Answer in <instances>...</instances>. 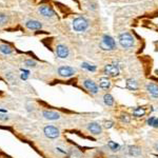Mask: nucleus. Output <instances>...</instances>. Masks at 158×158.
<instances>
[{"instance_id": "nucleus-5", "label": "nucleus", "mask_w": 158, "mask_h": 158, "mask_svg": "<svg viewBox=\"0 0 158 158\" xmlns=\"http://www.w3.org/2000/svg\"><path fill=\"white\" fill-rule=\"evenodd\" d=\"M104 74L110 77H116L119 75V69L115 65H107L103 69Z\"/></svg>"}, {"instance_id": "nucleus-20", "label": "nucleus", "mask_w": 158, "mask_h": 158, "mask_svg": "<svg viewBox=\"0 0 158 158\" xmlns=\"http://www.w3.org/2000/svg\"><path fill=\"white\" fill-rule=\"evenodd\" d=\"M81 67L86 69V71H90V72H95V71H96V67H95V65H89V63H86V62L81 63Z\"/></svg>"}, {"instance_id": "nucleus-24", "label": "nucleus", "mask_w": 158, "mask_h": 158, "mask_svg": "<svg viewBox=\"0 0 158 158\" xmlns=\"http://www.w3.org/2000/svg\"><path fill=\"white\" fill-rule=\"evenodd\" d=\"M7 16L4 14H0V25H3V24H5L7 22Z\"/></svg>"}, {"instance_id": "nucleus-19", "label": "nucleus", "mask_w": 158, "mask_h": 158, "mask_svg": "<svg viewBox=\"0 0 158 158\" xmlns=\"http://www.w3.org/2000/svg\"><path fill=\"white\" fill-rule=\"evenodd\" d=\"M0 53H2L4 55H10L12 53V48L10 46H7V44H1L0 46Z\"/></svg>"}, {"instance_id": "nucleus-27", "label": "nucleus", "mask_w": 158, "mask_h": 158, "mask_svg": "<svg viewBox=\"0 0 158 158\" xmlns=\"http://www.w3.org/2000/svg\"><path fill=\"white\" fill-rule=\"evenodd\" d=\"M154 128H158V118H155V121H154Z\"/></svg>"}, {"instance_id": "nucleus-17", "label": "nucleus", "mask_w": 158, "mask_h": 158, "mask_svg": "<svg viewBox=\"0 0 158 158\" xmlns=\"http://www.w3.org/2000/svg\"><path fill=\"white\" fill-rule=\"evenodd\" d=\"M133 114H134L135 117H142V116L146 115V109L141 108V107L135 108L134 111H133Z\"/></svg>"}, {"instance_id": "nucleus-14", "label": "nucleus", "mask_w": 158, "mask_h": 158, "mask_svg": "<svg viewBox=\"0 0 158 158\" xmlns=\"http://www.w3.org/2000/svg\"><path fill=\"white\" fill-rule=\"evenodd\" d=\"M127 88L129 90H131V91H136L138 89V83H137V81L135 79L130 78L127 80Z\"/></svg>"}, {"instance_id": "nucleus-13", "label": "nucleus", "mask_w": 158, "mask_h": 158, "mask_svg": "<svg viewBox=\"0 0 158 158\" xmlns=\"http://www.w3.org/2000/svg\"><path fill=\"white\" fill-rule=\"evenodd\" d=\"M146 91L155 98H158V86L155 83H148L146 84Z\"/></svg>"}, {"instance_id": "nucleus-8", "label": "nucleus", "mask_w": 158, "mask_h": 158, "mask_svg": "<svg viewBox=\"0 0 158 158\" xmlns=\"http://www.w3.org/2000/svg\"><path fill=\"white\" fill-rule=\"evenodd\" d=\"M69 49H67V46H65V44H58L57 46H56V54H57V56L59 58H62V59H65V58H67V56H69Z\"/></svg>"}, {"instance_id": "nucleus-1", "label": "nucleus", "mask_w": 158, "mask_h": 158, "mask_svg": "<svg viewBox=\"0 0 158 158\" xmlns=\"http://www.w3.org/2000/svg\"><path fill=\"white\" fill-rule=\"evenodd\" d=\"M72 26L75 32L81 33V32L86 31V29L89 28V21H88L84 17H78V18L73 20Z\"/></svg>"}, {"instance_id": "nucleus-18", "label": "nucleus", "mask_w": 158, "mask_h": 158, "mask_svg": "<svg viewBox=\"0 0 158 158\" xmlns=\"http://www.w3.org/2000/svg\"><path fill=\"white\" fill-rule=\"evenodd\" d=\"M103 101H104L105 104L109 105V107H112V105L114 104V98H113V96L111 95V94H105V95L103 96Z\"/></svg>"}, {"instance_id": "nucleus-22", "label": "nucleus", "mask_w": 158, "mask_h": 158, "mask_svg": "<svg viewBox=\"0 0 158 158\" xmlns=\"http://www.w3.org/2000/svg\"><path fill=\"white\" fill-rule=\"evenodd\" d=\"M24 65H26V67H35L37 65L36 61H34V60L32 59H28L24 61Z\"/></svg>"}, {"instance_id": "nucleus-28", "label": "nucleus", "mask_w": 158, "mask_h": 158, "mask_svg": "<svg viewBox=\"0 0 158 158\" xmlns=\"http://www.w3.org/2000/svg\"><path fill=\"white\" fill-rule=\"evenodd\" d=\"M0 119L7 120V119H9V117H7V116H5V115H1V114H0Z\"/></svg>"}, {"instance_id": "nucleus-7", "label": "nucleus", "mask_w": 158, "mask_h": 158, "mask_svg": "<svg viewBox=\"0 0 158 158\" xmlns=\"http://www.w3.org/2000/svg\"><path fill=\"white\" fill-rule=\"evenodd\" d=\"M83 86H84V88H86L88 91L91 92L92 94H97L99 91L98 86H97L93 80H91V79H86V80H84Z\"/></svg>"}, {"instance_id": "nucleus-9", "label": "nucleus", "mask_w": 158, "mask_h": 158, "mask_svg": "<svg viewBox=\"0 0 158 158\" xmlns=\"http://www.w3.org/2000/svg\"><path fill=\"white\" fill-rule=\"evenodd\" d=\"M38 11L43 17H53L55 15V12L53 11V9L50 5H40Z\"/></svg>"}, {"instance_id": "nucleus-3", "label": "nucleus", "mask_w": 158, "mask_h": 158, "mask_svg": "<svg viewBox=\"0 0 158 158\" xmlns=\"http://www.w3.org/2000/svg\"><path fill=\"white\" fill-rule=\"evenodd\" d=\"M43 132H44V135L50 139H55L57 137H59L60 135L59 130L56 127H53V125H46L43 129Z\"/></svg>"}, {"instance_id": "nucleus-4", "label": "nucleus", "mask_w": 158, "mask_h": 158, "mask_svg": "<svg viewBox=\"0 0 158 158\" xmlns=\"http://www.w3.org/2000/svg\"><path fill=\"white\" fill-rule=\"evenodd\" d=\"M102 46H104L105 50H115L116 42L113 37L110 35H103L102 37Z\"/></svg>"}, {"instance_id": "nucleus-16", "label": "nucleus", "mask_w": 158, "mask_h": 158, "mask_svg": "<svg viewBox=\"0 0 158 158\" xmlns=\"http://www.w3.org/2000/svg\"><path fill=\"white\" fill-rule=\"evenodd\" d=\"M99 86H100L101 89L109 90L111 88V81L109 80L108 78L102 77V78H100V80H99Z\"/></svg>"}, {"instance_id": "nucleus-15", "label": "nucleus", "mask_w": 158, "mask_h": 158, "mask_svg": "<svg viewBox=\"0 0 158 158\" xmlns=\"http://www.w3.org/2000/svg\"><path fill=\"white\" fill-rule=\"evenodd\" d=\"M129 154L131 156H134V157H138L141 155V150L136 146H132L129 148Z\"/></svg>"}, {"instance_id": "nucleus-30", "label": "nucleus", "mask_w": 158, "mask_h": 158, "mask_svg": "<svg viewBox=\"0 0 158 158\" xmlns=\"http://www.w3.org/2000/svg\"><path fill=\"white\" fill-rule=\"evenodd\" d=\"M155 150H156V151L158 152V142H157V144H155Z\"/></svg>"}, {"instance_id": "nucleus-11", "label": "nucleus", "mask_w": 158, "mask_h": 158, "mask_svg": "<svg viewBox=\"0 0 158 158\" xmlns=\"http://www.w3.org/2000/svg\"><path fill=\"white\" fill-rule=\"evenodd\" d=\"M88 130L94 135H99L102 133V128L100 127V125L96 123V122H91V123H89V125H88Z\"/></svg>"}, {"instance_id": "nucleus-6", "label": "nucleus", "mask_w": 158, "mask_h": 158, "mask_svg": "<svg viewBox=\"0 0 158 158\" xmlns=\"http://www.w3.org/2000/svg\"><path fill=\"white\" fill-rule=\"evenodd\" d=\"M75 73H76V70L71 67H60L58 69V74L61 77H65V78L72 77L73 75H75Z\"/></svg>"}, {"instance_id": "nucleus-26", "label": "nucleus", "mask_w": 158, "mask_h": 158, "mask_svg": "<svg viewBox=\"0 0 158 158\" xmlns=\"http://www.w3.org/2000/svg\"><path fill=\"white\" fill-rule=\"evenodd\" d=\"M154 121H155V117H151L150 119L148 120V125H151V127H153Z\"/></svg>"}, {"instance_id": "nucleus-29", "label": "nucleus", "mask_w": 158, "mask_h": 158, "mask_svg": "<svg viewBox=\"0 0 158 158\" xmlns=\"http://www.w3.org/2000/svg\"><path fill=\"white\" fill-rule=\"evenodd\" d=\"M28 76H29V74H22L21 75V79H23V80H26V79H28Z\"/></svg>"}, {"instance_id": "nucleus-21", "label": "nucleus", "mask_w": 158, "mask_h": 158, "mask_svg": "<svg viewBox=\"0 0 158 158\" xmlns=\"http://www.w3.org/2000/svg\"><path fill=\"white\" fill-rule=\"evenodd\" d=\"M109 146H110V149L112 150L113 152H116L118 151L120 149V146L118 144H116V142L114 141H109Z\"/></svg>"}, {"instance_id": "nucleus-25", "label": "nucleus", "mask_w": 158, "mask_h": 158, "mask_svg": "<svg viewBox=\"0 0 158 158\" xmlns=\"http://www.w3.org/2000/svg\"><path fill=\"white\" fill-rule=\"evenodd\" d=\"M104 127L107 128V129H110V128H112L113 127V121H105V123H104Z\"/></svg>"}, {"instance_id": "nucleus-10", "label": "nucleus", "mask_w": 158, "mask_h": 158, "mask_svg": "<svg viewBox=\"0 0 158 158\" xmlns=\"http://www.w3.org/2000/svg\"><path fill=\"white\" fill-rule=\"evenodd\" d=\"M42 115L43 117L46 118V119L48 120H57L60 118V114L57 112H55V111H43L42 112Z\"/></svg>"}, {"instance_id": "nucleus-12", "label": "nucleus", "mask_w": 158, "mask_h": 158, "mask_svg": "<svg viewBox=\"0 0 158 158\" xmlns=\"http://www.w3.org/2000/svg\"><path fill=\"white\" fill-rule=\"evenodd\" d=\"M25 26L29 30H40L42 28V23L39 22L38 20H28L25 22Z\"/></svg>"}, {"instance_id": "nucleus-23", "label": "nucleus", "mask_w": 158, "mask_h": 158, "mask_svg": "<svg viewBox=\"0 0 158 158\" xmlns=\"http://www.w3.org/2000/svg\"><path fill=\"white\" fill-rule=\"evenodd\" d=\"M120 120L122 122H125V123H129L131 121V118H130V116L128 114H122V115H120Z\"/></svg>"}, {"instance_id": "nucleus-2", "label": "nucleus", "mask_w": 158, "mask_h": 158, "mask_svg": "<svg viewBox=\"0 0 158 158\" xmlns=\"http://www.w3.org/2000/svg\"><path fill=\"white\" fill-rule=\"evenodd\" d=\"M119 43L122 48L130 49L132 46H134L135 44V39L130 33H122L119 35Z\"/></svg>"}]
</instances>
